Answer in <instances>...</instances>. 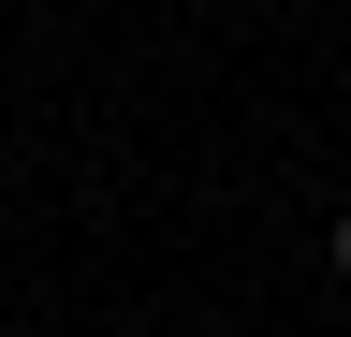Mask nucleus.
I'll list each match as a JSON object with an SVG mask.
<instances>
[{
	"label": "nucleus",
	"instance_id": "nucleus-1",
	"mask_svg": "<svg viewBox=\"0 0 351 337\" xmlns=\"http://www.w3.org/2000/svg\"><path fill=\"white\" fill-rule=\"evenodd\" d=\"M322 249H337V279H351V205H337V235H322Z\"/></svg>",
	"mask_w": 351,
	"mask_h": 337
}]
</instances>
